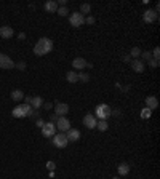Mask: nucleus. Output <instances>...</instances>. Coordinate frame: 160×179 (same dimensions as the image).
<instances>
[{"instance_id": "c756f323", "label": "nucleus", "mask_w": 160, "mask_h": 179, "mask_svg": "<svg viewBox=\"0 0 160 179\" xmlns=\"http://www.w3.org/2000/svg\"><path fill=\"white\" fill-rule=\"evenodd\" d=\"M42 107H43L45 110H50L51 107H53V104H51V103H43V104H42Z\"/></svg>"}, {"instance_id": "4c0bfd02", "label": "nucleus", "mask_w": 160, "mask_h": 179, "mask_svg": "<svg viewBox=\"0 0 160 179\" xmlns=\"http://www.w3.org/2000/svg\"><path fill=\"white\" fill-rule=\"evenodd\" d=\"M18 39H19V40H26V34H24V32H21V34L18 35Z\"/></svg>"}, {"instance_id": "39448f33", "label": "nucleus", "mask_w": 160, "mask_h": 179, "mask_svg": "<svg viewBox=\"0 0 160 179\" xmlns=\"http://www.w3.org/2000/svg\"><path fill=\"white\" fill-rule=\"evenodd\" d=\"M54 126H56V131L59 130V133H66L67 130H71V121L66 117H59L58 121L54 123Z\"/></svg>"}, {"instance_id": "473e14b6", "label": "nucleus", "mask_w": 160, "mask_h": 179, "mask_svg": "<svg viewBox=\"0 0 160 179\" xmlns=\"http://www.w3.org/2000/svg\"><path fill=\"white\" fill-rule=\"evenodd\" d=\"M149 64L152 67H158V59H149Z\"/></svg>"}, {"instance_id": "9d476101", "label": "nucleus", "mask_w": 160, "mask_h": 179, "mask_svg": "<svg viewBox=\"0 0 160 179\" xmlns=\"http://www.w3.org/2000/svg\"><path fill=\"white\" fill-rule=\"evenodd\" d=\"M66 138H67L69 142H75V141L80 139V131L75 130V128H71V130L66 131Z\"/></svg>"}, {"instance_id": "f257e3e1", "label": "nucleus", "mask_w": 160, "mask_h": 179, "mask_svg": "<svg viewBox=\"0 0 160 179\" xmlns=\"http://www.w3.org/2000/svg\"><path fill=\"white\" fill-rule=\"evenodd\" d=\"M53 50V42L51 39H47V37H42L35 47H34V53H35L37 56H43V54H48Z\"/></svg>"}, {"instance_id": "aec40b11", "label": "nucleus", "mask_w": 160, "mask_h": 179, "mask_svg": "<svg viewBox=\"0 0 160 179\" xmlns=\"http://www.w3.org/2000/svg\"><path fill=\"white\" fill-rule=\"evenodd\" d=\"M66 80L69 83H75V82H79V77H77V74H75L74 70H71V72L66 74Z\"/></svg>"}, {"instance_id": "72a5a7b5", "label": "nucleus", "mask_w": 160, "mask_h": 179, "mask_svg": "<svg viewBox=\"0 0 160 179\" xmlns=\"http://www.w3.org/2000/svg\"><path fill=\"white\" fill-rule=\"evenodd\" d=\"M58 118H59V117L56 115V114H54V115H51V120H50V121H51V123H56V121H58Z\"/></svg>"}, {"instance_id": "a878e982", "label": "nucleus", "mask_w": 160, "mask_h": 179, "mask_svg": "<svg viewBox=\"0 0 160 179\" xmlns=\"http://www.w3.org/2000/svg\"><path fill=\"white\" fill-rule=\"evenodd\" d=\"M151 115H152V110L147 109V107L141 110V117H143V118H151Z\"/></svg>"}, {"instance_id": "58836bf2", "label": "nucleus", "mask_w": 160, "mask_h": 179, "mask_svg": "<svg viewBox=\"0 0 160 179\" xmlns=\"http://www.w3.org/2000/svg\"><path fill=\"white\" fill-rule=\"evenodd\" d=\"M110 114H114V115H115V117H119V114H120V110H112V112H110Z\"/></svg>"}, {"instance_id": "c9c22d12", "label": "nucleus", "mask_w": 160, "mask_h": 179, "mask_svg": "<svg viewBox=\"0 0 160 179\" xmlns=\"http://www.w3.org/2000/svg\"><path fill=\"white\" fill-rule=\"evenodd\" d=\"M43 125H45V121L42 120V118H39V120H37V126H39V128H42Z\"/></svg>"}, {"instance_id": "1a4fd4ad", "label": "nucleus", "mask_w": 160, "mask_h": 179, "mask_svg": "<svg viewBox=\"0 0 160 179\" xmlns=\"http://www.w3.org/2000/svg\"><path fill=\"white\" fill-rule=\"evenodd\" d=\"M54 112H56L58 117H62V115H66V114L69 112V106L66 103H56L54 104Z\"/></svg>"}, {"instance_id": "bb28decb", "label": "nucleus", "mask_w": 160, "mask_h": 179, "mask_svg": "<svg viewBox=\"0 0 160 179\" xmlns=\"http://www.w3.org/2000/svg\"><path fill=\"white\" fill-rule=\"evenodd\" d=\"M152 54H154V59H158V58H160V48H158V47H155V48H154V51H152Z\"/></svg>"}, {"instance_id": "7c9ffc66", "label": "nucleus", "mask_w": 160, "mask_h": 179, "mask_svg": "<svg viewBox=\"0 0 160 179\" xmlns=\"http://www.w3.org/2000/svg\"><path fill=\"white\" fill-rule=\"evenodd\" d=\"M95 21H96L95 16H88V18L85 19V23H87V24H95Z\"/></svg>"}, {"instance_id": "a211bd4d", "label": "nucleus", "mask_w": 160, "mask_h": 179, "mask_svg": "<svg viewBox=\"0 0 160 179\" xmlns=\"http://www.w3.org/2000/svg\"><path fill=\"white\" fill-rule=\"evenodd\" d=\"M42 104H43V99H42V96H34L32 98V101H31V106L34 107V109H40L42 107Z\"/></svg>"}, {"instance_id": "f03ea898", "label": "nucleus", "mask_w": 160, "mask_h": 179, "mask_svg": "<svg viewBox=\"0 0 160 179\" xmlns=\"http://www.w3.org/2000/svg\"><path fill=\"white\" fill-rule=\"evenodd\" d=\"M112 109L107 106V104H99L98 107H96V115L95 117H98L99 120H107L110 115H112Z\"/></svg>"}, {"instance_id": "393cba45", "label": "nucleus", "mask_w": 160, "mask_h": 179, "mask_svg": "<svg viewBox=\"0 0 160 179\" xmlns=\"http://www.w3.org/2000/svg\"><path fill=\"white\" fill-rule=\"evenodd\" d=\"M77 77H79V80H80V82H83V83H87V82L90 80V75H88V74H85V72L77 74Z\"/></svg>"}, {"instance_id": "ddd939ff", "label": "nucleus", "mask_w": 160, "mask_h": 179, "mask_svg": "<svg viewBox=\"0 0 160 179\" xmlns=\"http://www.w3.org/2000/svg\"><path fill=\"white\" fill-rule=\"evenodd\" d=\"M87 59H83V58H74L72 61V67L74 69H77V70H82V69H85L87 67Z\"/></svg>"}, {"instance_id": "c85d7f7f", "label": "nucleus", "mask_w": 160, "mask_h": 179, "mask_svg": "<svg viewBox=\"0 0 160 179\" xmlns=\"http://www.w3.org/2000/svg\"><path fill=\"white\" fill-rule=\"evenodd\" d=\"M54 166H56V165H54V162H47V168L50 170V171H53Z\"/></svg>"}, {"instance_id": "5701e85b", "label": "nucleus", "mask_w": 160, "mask_h": 179, "mask_svg": "<svg viewBox=\"0 0 160 179\" xmlns=\"http://www.w3.org/2000/svg\"><path fill=\"white\" fill-rule=\"evenodd\" d=\"M96 128H98L99 131H106L107 128H109V126H107V121H106V120H99L98 123H96Z\"/></svg>"}, {"instance_id": "cd10ccee", "label": "nucleus", "mask_w": 160, "mask_h": 179, "mask_svg": "<svg viewBox=\"0 0 160 179\" xmlns=\"http://www.w3.org/2000/svg\"><path fill=\"white\" fill-rule=\"evenodd\" d=\"M15 67H18L19 70H24V69H26V62H23V61H21V62L15 64Z\"/></svg>"}, {"instance_id": "b1692460", "label": "nucleus", "mask_w": 160, "mask_h": 179, "mask_svg": "<svg viewBox=\"0 0 160 179\" xmlns=\"http://www.w3.org/2000/svg\"><path fill=\"white\" fill-rule=\"evenodd\" d=\"M56 13H58L59 16H67V15H69V10L66 8V6H58Z\"/></svg>"}, {"instance_id": "4be33fe9", "label": "nucleus", "mask_w": 160, "mask_h": 179, "mask_svg": "<svg viewBox=\"0 0 160 179\" xmlns=\"http://www.w3.org/2000/svg\"><path fill=\"white\" fill-rule=\"evenodd\" d=\"M90 11H91V5H90V3H82L80 5V11L79 13H82V15H85V13H87V15H88Z\"/></svg>"}, {"instance_id": "dca6fc26", "label": "nucleus", "mask_w": 160, "mask_h": 179, "mask_svg": "<svg viewBox=\"0 0 160 179\" xmlns=\"http://www.w3.org/2000/svg\"><path fill=\"white\" fill-rule=\"evenodd\" d=\"M10 96H11V99L15 103H19V101H23L24 99V93H23V90H13Z\"/></svg>"}, {"instance_id": "6ab92c4d", "label": "nucleus", "mask_w": 160, "mask_h": 179, "mask_svg": "<svg viewBox=\"0 0 160 179\" xmlns=\"http://www.w3.org/2000/svg\"><path fill=\"white\" fill-rule=\"evenodd\" d=\"M117 170H119V174H120V176H127V174L130 173V165H128V163H120Z\"/></svg>"}, {"instance_id": "0eeeda50", "label": "nucleus", "mask_w": 160, "mask_h": 179, "mask_svg": "<svg viewBox=\"0 0 160 179\" xmlns=\"http://www.w3.org/2000/svg\"><path fill=\"white\" fill-rule=\"evenodd\" d=\"M13 67H15V62L11 61L10 56L0 54V69H13Z\"/></svg>"}, {"instance_id": "f704fd0d", "label": "nucleus", "mask_w": 160, "mask_h": 179, "mask_svg": "<svg viewBox=\"0 0 160 179\" xmlns=\"http://www.w3.org/2000/svg\"><path fill=\"white\" fill-rule=\"evenodd\" d=\"M31 101H32L31 96H24V104H31Z\"/></svg>"}, {"instance_id": "2f4dec72", "label": "nucleus", "mask_w": 160, "mask_h": 179, "mask_svg": "<svg viewBox=\"0 0 160 179\" xmlns=\"http://www.w3.org/2000/svg\"><path fill=\"white\" fill-rule=\"evenodd\" d=\"M141 54H143V59H151V53L149 51H141Z\"/></svg>"}, {"instance_id": "f8f14e48", "label": "nucleus", "mask_w": 160, "mask_h": 179, "mask_svg": "<svg viewBox=\"0 0 160 179\" xmlns=\"http://www.w3.org/2000/svg\"><path fill=\"white\" fill-rule=\"evenodd\" d=\"M144 61H141V59H133L131 61V69L135 70V72H138V74H141L143 70H144Z\"/></svg>"}, {"instance_id": "7ed1b4c3", "label": "nucleus", "mask_w": 160, "mask_h": 179, "mask_svg": "<svg viewBox=\"0 0 160 179\" xmlns=\"http://www.w3.org/2000/svg\"><path fill=\"white\" fill-rule=\"evenodd\" d=\"M53 146L54 147H59V149H64L67 144H69V141L66 138V133H56L53 136Z\"/></svg>"}, {"instance_id": "9b49d317", "label": "nucleus", "mask_w": 160, "mask_h": 179, "mask_svg": "<svg viewBox=\"0 0 160 179\" xmlns=\"http://www.w3.org/2000/svg\"><path fill=\"white\" fill-rule=\"evenodd\" d=\"M143 19H144V23L152 24L154 21H157V13L154 10H146L144 15H143Z\"/></svg>"}, {"instance_id": "2eb2a0df", "label": "nucleus", "mask_w": 160, "mask_h": 179, "mask_svg": "<svg viewBox=\"0 0 160 179\" xmlns=\"http://www.w3.org/2000/svg\"><path fill=\"white\" fill-rule=\"evenodd\" d=\"M13 29L10 26H2L0 27V35H2V39H11L13 37Z\"/></svg>"}, {"instance_id": "412c9836", "label": "nucleus", "mask_w": 160, "mask_h": 179, "mask_svg": "<svg viewBox=\"0 0 160 179\" xmlns=\"http://www.w3.org/2000/svg\"><path fill=\"white\" fill-rule=\"evenodd\" d=\"M130 56H131V58H135V59H140V56H141V48H138V47L131 48Z\"/></svg>"}, {"instance_id": "4468645a", "label": "nucleus", "mask_w": 160, "mask_h": 179, "mask_svg": "<svg viewBox=\"0 0 160 179\" xmlns=\"http://www.w3.org/2000/svg\"><path fill=\"white\" fill-rule=\"evenodd\" d=\"M157 106H158V101H157L155 96H147L146 98V107H147V109L154 110V109H157Z\"/></svg>"}, {"instance_id": "e433bc0d", "label": "nucleus", "mask_w": 160, "mask_h": 179, "mask_svg": "<svg viewBox=\"0 0 160 179\" xmlns=\"http://www.w3.org/2000/svg\"><path fill=\"white\" fill-rule=\"evenodd\" d=\"M123 61H125V62H130V61H131V56H130V54H125V56H123Z\"/></svg>"}, {"instance_id": "423d86ee", "label": "nucleus", "mask_w": 160, "mask_h": 179, "mask_svg": "<svg viewBox=\"0 0 160 179\" xmlns=\"http://www.w3.org/2000/svg\"><path fill=\"white\" fill-rule=\"evenodd\" d=\"M42 134H43L45 138H53V136L56 134V126H54V123L47 121V123L42 126Z\"/></svg>"}, {"instance_id": "6e6552de", "label": "nucleus", "mask_w": 160, "mask_h": 179, "mask_svg": "<svg viewBox=\"0 0 160 179\" xmlns=\"http://www.w3.org/2000/svg\"><path fill=\"white\" fill-rule=\"evenodd\" d=\"M96 123H98V120H96V117L93 115V114H87V115L83 117V125H85L87 128H90V130L96 128Z\"/></svg>"}, {"instance_id": "ea45409f", "label": "nucleus", "mask_w": 160, "mask_h": 179, "mask_svg": "<svg viewBox=\"0 0 160 179\" xmlns=\"http://www.w3.org/2000/svg\"><path fill=\"white\" fill-rule=\"evenodd\" d=\"M112 179H120V177H119V176H115V177H112Z\"/></svg>"}, {"instance_id": "20e7f679", "label": "nucleus", "mask_w": 160, "mask_h": 179, "mask_svg": "<svg viewBox=\"0 0 160 179\" xmlns=\"http://www.w3.org/2000/svg\"><path fill=\"white\" fill-rule=\"evenodd\" d=\"M69 23H71L74 27H80V26L85 24V16H83L82 13H79V11H74L72 15L69 16Z\"/></svg>"}, {"instance_id": "f3484780", "label": "nucleus", "mask_w": 160, "mask_h": 179, "mask_svg": "<svg viewBox=\"0 0 160 179\" xmlns=\"http://www.w3.org/2000/svg\"><path fill=\"white\" fill-rule=\"evenodd\" d=\"M43 8H45L48 13H56V10H58V3L54 2V0H50V2H47V3L43 5Z\"/></svg>"}]
</instances>
